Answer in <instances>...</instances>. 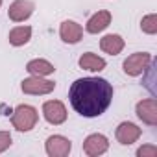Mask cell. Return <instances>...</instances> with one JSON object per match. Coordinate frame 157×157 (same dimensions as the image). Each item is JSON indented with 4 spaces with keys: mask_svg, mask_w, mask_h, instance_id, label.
<instances>
[{
    "mask_svg": "<svg viewBox=\"0 0 157 157\" xmlns=\"http://www.w3.org/2000/svg\"><path fill=\"white\" fill-rule=\"evenodd\" d=\"M68 100L82 117L94 118L107 111L113 102V85L104 78H80L70 85Z\"/></svg>",
    "mask_w": 157,
    "mask_h": 157,
    "instance_id": "1",
    "label": "cell"
},
{
    "mask_svg": "<svg viewBox=\"0 0 157 157\" xmlns=\"http://www.w3.org/2000/svg\"><path fill=\"white\" fill-rule=\"evenodd\" d=\"M39 120V113L33 105H28V104H21L13 109V115H11V124L17 131H32L35 128Z\"/></svg>",
    "mask_w": 157,
    "mask_h": 157,
    "instance_id": "2",
    "label": "cell"
},
{
    "mask_svg": "<svg viewBox=\"0 0 157 157\" xmlns=\"http://www.w3.org/2000/svg\"><path fill=\"white\" fill-rule=\"evenodd\" d=\"M151 54L148 52H135L131 54L124 63H122V68L128 76H140L148 70V67L151 65Z\"/></svg>",
    "mask_w": 157,
    "mask_h": 157,
    "instance_id": "3",
    "label": "cell"
},
{
    "mask_svg": "<svg viewBox=\"0 0 157 157\" xmlns=\"http://www.w3.org/2000/svg\"><path fill=\"white\" fill-rule=\"evenodd\" d=\"M21 89L24 94H33V96H43V94H50L56 89V83L50 80H44L43 76H30L26 80H22Z\"/></svg>",
    "mask_w": 157,
    "mask_h": 157,
    "instance_id": "4",
    "label": "cell"
},
{
    "mask_svg": "<svg viewBox=\"0 0 157 157\" xmlns=\"http://www.w3.org/2000/svg\"><path fill=\"white\" fill-rule=\"evenodd\" d=\"M43 117L48 124L59 126L67 120V107L61 100H48L43 104Z\"/></svg>",
    "mask_w": 157,
    "mask_h": 157,
    "instance_id": "5",
    "label": "cell"
},
{
    "mask_svg": "<svg viewBox=\"0 0 157 157\" xmlns=\"http://www.w3.org/2000/svg\"><path fill=\"white\" fill-rule=\"evenodd\" d=\"M44 150L50 157H67L72 150V142L63 135H50L44 142Z\"/></svg>",
    "mask_w": 157,
    "mask_h": 157,
    "instance_id": "6",
    "label": "cell"
},
{
    "mask_svg": "<svg viewBox=\"0 0 157 157\" xmlns=\"http://www.w3.org/2000/svg\"><path fill=\"white\" fill-rule=\"evenodd\" d=\"M109 150V140L102 133H93L83 140V151L89 157H98Z\"/></svg>",
    "mask_w": 157,
    "mask_h": 157,
    "instance_id": "7",
    "label": "cell"
},
{
    "mask_svg": "<svg viewBox=\"0 0 157 157\" xmlns=\"http://www.w3.org/2000/svg\"><path fill=\"white\" fill-rule=\"evenodd\" d=\"M135 113L137 117L148 124V126H157V102L155 98H144L137 104L135 107Z\"/></svg>",
    "mask_w": 157,
    "mask_h": 157,
    "instance_id": "8",
    "label": "cell"
},
{
    "mask_svg": "<svg viewBox=\"0 0 157 157\" xmlns=\"http://www.w3.org/2000/svg\"><path fill=\"white\" fill-rule=\"evenodd\" d=\"M140 133L142 131H140V128L137 124H133V122H120L118 128H117V131H115V137H117V140L120 144L129 146V144H133V142L139 140Z\"/></svg>",
    "mask_w": 157,
    "mask_h": 157,
    "instance_id": "9",
    "label": "cell"
},
{
    "mask_svg": "<svg viewBox=\"0 0 157 157\" xmlns=\"http://www.w3.org/2000/svg\"><path fill=\"white\" fill-rule=\"evenodd\" d=\"M33 10H35V6H33V2H30V0H15L8 10V17L13 22H24L26 19L32 17Z\"/></svg>",
    "mask_w": 157,
    "mask_h": 157,
    "instance_id": "10",
    "label": "cell"
},
{
    "mask_svg": "<svg viewBox=\"0 0 157 157\" xmlns=\"http://www.w3.org/2000/svg\"><path fill=\"white\" fill-rule=\"evenodd\" d=\"M59 37L68 44H76L83 37V28L74 21H63L59 26Z\"/></svg>",
    "mask_w": 157,
    "mask_h": 157,
    "instance_id": "11",
    "label": "cell"
},
{
    "mask_svg": "<svg viewBox=\"0 0 157 157\" xmlns=\"http://www.w3.org/2000/svg\"><path fill=\"white\" fill-rule=\"evenodd\" d=\"M109 24H111V13H109L107 10H102V11L94 13V15L87 21L85 30H87L89 33H100V32H104Z\"/></svg>",
    "mask_w": 157,
    "mask_h": 157,
    "instance_id": "12",
    "label": "cell"
},
{
    "mask_svg": "<svg viewBox=\"0 0 157 157\" xmlns=\"http://www.w3.org/2000/svg\"><path fill=\"white\" fill-rule=\"evenodd\" d=\"M124 46H126V43L118 33H109L100 39V48L109 56H118L124 50Z\"/></svg>",
    "mask_w": 157,
    "mask_h": 157,
    "instance_id": "13",
    "label": "cell"
},
{
    "mask_svg": "<svg viewBox=\"0 0 157 157\" xmlns=\"http://www.w3.org/2000/svg\"><path fill=\"white\" fill-rule=\"evenodd\" d=\"M80 67L82 68H85V70H91V72H100V70H104L105 68V59L104 57H100V56H96V54H93V52H85L82 57H80Z\"/></svg>",
    "mask_w": 157,
    "mask_h": 157,
    "instance_id": "14",
    "label": "cell"
},
{
    "mask_svg": "<svg viewBox=\"0 0 157 157\" xmlns=\"http://www.w3.org/2000/svg\"><path fill=\"white\" fill-rule=\"evenodd\" d=\"M26 70L32 76H43L44 78V76L54 74L56 72V67L50 61H46V59H32V61L26 63Z\"/></svg>",
    "mask_w": 157,
    "mask_h": 157,
    "instance_id": "15",
    "label": "cell"
},
{
    "mask_svg": "<svg viewBox=\"0 0 157 157\" xmlns=\"http://www.w3.org/2000/svg\"><path fill=\"white\" fill-rule=\"evenodd\" d=\"M8 39H10V44H13V46H24L32 39V28L30 26H17L10 32Z\"/></svg>",
    "mask_w": 157,
    "mask_h": 157,
    "instance_id": "16",
    "label": "cell"
},
{
    "mask_svg": "<svg viewBox=\"0 0 157 157\" xmlns=\"http://www.w3.org/2000/svg\"><path fill=\"white\" fill-rule=\"evenodd\" d=\"M140 30L148 35H155L157 33V15L155 13H150L146 17H142L140 21Z\"/></svg>",
    "mask_w": 157,
    "mask_h": 157,
    "instance_id": "17",
    "label": "cell"
},
{
    "mask_svg": "<svg viewBox=\"0 0 157 157\" xmlns=\"http://www.w3.org/2000/svg\"><path fill=\"white\" fill-rule=\"evenodd\" d=\"M137 155L139 157H155L157 155V146L153 144H144L137 150Z\"/></svg>",
    "mask_w": 157,
    "mask_h": 157,
    "instance_id": "18",
    "label": "cell"
},
{
    "mask_svg": "<svg viewBox=\"0 0 157 157\" xmlns=\"http://www.w3.org/2000/svg\"><path fill=\"white\" fill-rule=\"evenodd\" d=\"M11 146V135L10 131H0V153L6 151Z\"/></svg>",
    "mask_w": 157,
    "mask_h": 157,
    "instance_id": "19",
    "label": "cell"
},
{
    "mask_svg": "<svg viewBox=\"0 0 157 157\" xmlns=\"http://www.w3.org/2000/svg\"><path fill=\"white\" fill-rule=\"evenodd\" d=\"M0 6H2V0H0Z\"/></svg>",
    "mask_w": 157,
    "mask_h": 157,
    "instance_id": "20",
    "label": "cell"
}]
</instances>
